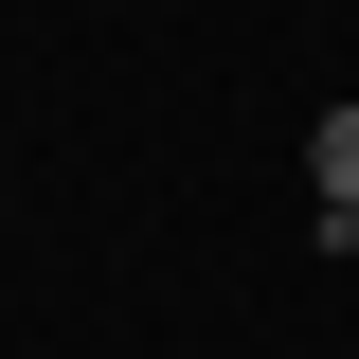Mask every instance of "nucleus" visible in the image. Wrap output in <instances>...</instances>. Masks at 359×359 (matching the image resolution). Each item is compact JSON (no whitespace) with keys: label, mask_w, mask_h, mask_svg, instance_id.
<instances>
[{"label":"nucleus","mask_w":359,"mask_h":359,"mask_svg":"<svg viewBox=\"0 0 359 359\" xmlns=\"http://www.w3.org/2000/svg\"><path fill=\"white\" fill-rule=\"evenodd\" d=\"M306 198H323V252H341V233H359V108L306 126Z\"/></svg>","instance_id":"nucleus-1"}]
</instances>
